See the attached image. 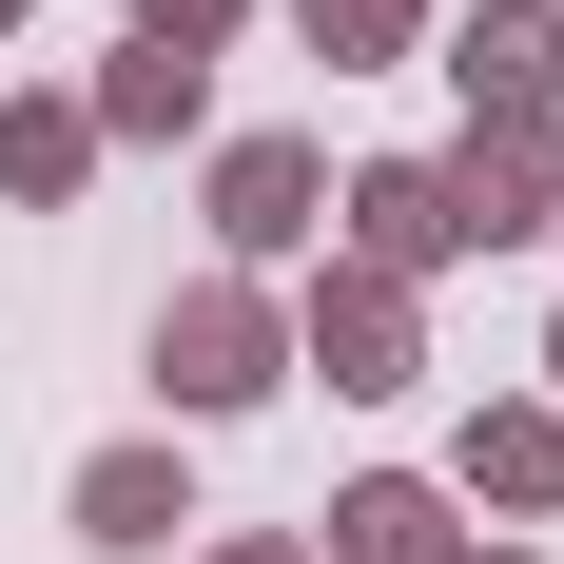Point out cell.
<instances>
[{
	"label": "cell",
	"instance_id": "obj_13",
	"mask_svg": "<svg viewBox=\"0 0 564 564\" xmlns=\"http://www.w3.org/2000/svg\"><path fill=\"white\" fill-rule=\"evenodd\" d=\"M234 20H253V0H137V40H156V58H215Z\"/></svg>",
	"mask_w": 564,
	"mask_h": 564
},
{
	"label": "cell",
	"instance_id": "obj_15",
	"mask_svg": "<svg viewBox=\"0 0 564 564\" xmlns=\"http://www.w3.org/2000/svg\"><path fill=\"white\" fill-rule=\"evenodd\" d=\"M448 564H525V545H448Z\"/></svg>",
	"mask_w": 564,
	"mask_h": 564
},
{
	"label": "cell",
	"instance_id": "obj_14",
	"mask_svg": "<svg viewBox=\"0 0 564 564\" xmlns=\"http://www.w3.org/2000/svg\"><path fill=\"white\" fill-rule=\"evenodd\" d=\"M215 564H312V545H273V525H253V545H215Z\"/></svg>",
	"mask_w": 564,
	"mask_h": 564
},
{
	"label": "cell",
	"instance_id": "obj_3",
	"mask_svg": "<svg viewBox=\"0 0 564 564\" xmlns=\"http://www.w3.org/2000/svg\"><path fill=\"white\" fill-rule=\"evenodd\" d=\"M332 234H350V273H390V292L467 253V215H448V175H429V156H370V175L332 195Z\"/></svg>",
	"mask_w": 564,
	"mask_h": 564
},
{
	"label": "cell",
	"instance_id": "obj_16",
	"mask_svg": "<svg viewBox=\"0 0 564 564\" xmlns=\"http://www.w3.org/2000/svg\"><path fill=\"white\" fill-rule=\"evenodd\" d=\"M0 40H20V0H0Z\"/></svg>",
	"mask_w": 564,
	"mask_h": 564
},
{
	"label": "cell",
	"instance_id": "obj_12",
	"mask_svg": "<svg viewBox=\"0 0 564 564\" xmlns=\"http://www.w3.org/2000/svg\"><path fill=\"white\" fill-rule=\"evenodd\" d=\"M292 40L332 58V78H390V58L429 40V0H292Z\"/></svg>",
	"mask_w": 564,
	"mask_h": 564
},
{
	"label": "cell",
	"instance_id": "obj_8",
	"mask_svg": "<svg viewBox=\"0 0 564 564\" xmlns=\"http://www.w3.org/2000/svg\"><path fill=\"white\" fill-rule=\"evenodd\" d=\"M175 525H195V467L175 448H98L78 467V545H175Z\"/></svg>",
	"mask_w": 564,
	"mask_h": 564
},
{
	"label": "cell",
	"instance_id": "obj_11",
	"mask_svg": "<svg viewBox=\"0 0 564 564\" xmlns=\"http://www.w3.org/2000/svg\"><path fill=\"white\" fill-rule=\"evenodd\" d=\"M195 98H215V58H156V40H117V78L78 117H98V137H195Z\"/></svg>",
	"mask_w": 564,
	"mask_h": 564
},
{
	"label": "cell",
	"instance_id": "obj_7",
	"mask_svg": "<svg viewBox=\"0 0 564 564\" xmlns=\"http://www.w3.org/2000/svg\"><path fill=\"white\" fill-rule=\"evenodd\" d=\"M467 525H448V487L429 467H370V487H332V564H448Z\"/></svg>",
	"mask_w": 564,
	"mask_h": 564
},
{
	"label": "cell",
	"instance_id": "obj_5",
	"mask_svg": "<svg viewBox=\"0 0 564 564\" xmlns=\"http://www.w3.org/2000/svg\"><path fill=\"white\" fill-rule=\"evenodd\" d=\"M312 215H332V156H312V137H234V156H215L234 273H253V253H312Z\"/></svg>",
	"mask_w": 564,
	"mask_h": 564
},
{
	"label": "cell",
	"instance_id": "obj_17",
	"mask_svg": "<svg viewBox=\"0 0 564 564\" xmlns=\"http://www.w3.org/2000/svg\"><path fill=\"white\" fill-rule=\"evenodd\" d=\"M545 370H564V332H545Z\"/></svg>",
	"mask_w": 564,
	"mask_h": 564
},
{
	"label": "cell",
	"instance_id": "obj_2",
	"mask_svg": "<svg viewBox=\"0 0 564 564\" xmlns=\"http://www.w3.org/2000/svg\"><path fill=\"white\" fill-rule=\"evenodd\" d=\"M292 370H332L350 409H390L409 370H429V332H409L390 273H350V253H332V273H312V312H292Z\"/></svg>",
	"mask_w": 564,
	"mask_h": 564
},
{
	"label": "cell",
	"instance_id": "obj_10",
	"mask_svg": "<svg viewBox=\"0 0 564 564\" xmlns=\"http://www.w3.org/2000/svg\"><path fill=\"white\" fill-rule=\"evenodd\" d=\"M78 175H98V117L78 98H0V195H20V215H58Z\"/></svg>",
	"mask_w": 564,
	"mask_h": 564
},
{
	"label": "cell",
	"instance_id": "obj_6",
	"mask_svg": "<svg viewBox=\"0 0 564 564\" xmlns=\"http://www.w3.org/2000/svg\"><path fill=\"white\" fill-rule=\"evenodd\" d=\"M448 98H467V117H564V20H545V0L448 20Z\"/></svg>",
	"mask_w": 564,
	"mask_h": 564
},
{
	"label": "cell",
	"instance_id": "obj_9",
	"mask_svg": "<svg viewBox=\"0 0 564 564\" xmlns=\"http://www.w3.org/2000/svg\"><path fill=\"white\" fill-rule=\"evenodd\" d=\"M467 507H564V409H467Z\"/></svg>",
	"mask_w": 564,
	"mask_h": 564
},
{
	"label": "cell",
	"instance_id": "obj_1",
	"mask_svg": "<svg viewBox=\"0 0 564 564\" xmlns=\"http://www.w3.org/2000/svg\"><path fill=\"white\" fill-rule=\"evenodd\" d=\"M156 390H175V409H253V390H292V312H273L253 273H195V292L156 312Z\"/></svg>",
	"mask_w": 564,
	"mask_h": 564
},
{
	"label": "cell",
	"instance_id": "obj_4",
	"mask_svg": "<svg viewBox=\"0 0 564 564\" xmlns=\"http://www.w3.org/2000/svg\"><path fill=\"white\" fill-rule=\"evenodd\" d=\"M429 175H448L467 253H507V234H545V215H564V156H545V117H467V156H429Z\"/></svg>",
	"mask_w": 564,
	"mask_h": 564
}]
</instances>
